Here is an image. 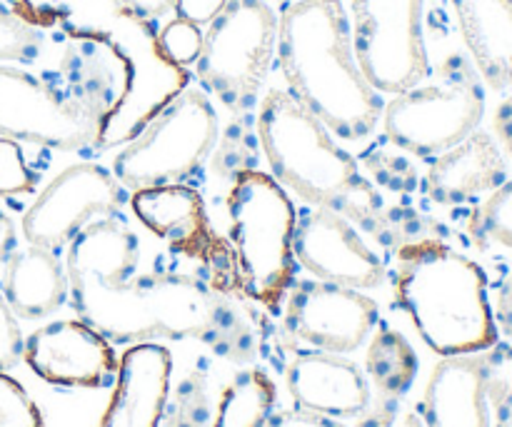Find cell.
Masks as SVG:
<instances>
[{
  "instance_id": "obj_8",
  "label": "cell",
  "mask_w": 512,
  "mask_h": 427,
  "mask_svg": "<svg viewBox=\"0 0 512 427\" xmlns=\"http://www.w3.org/2000/svg\"><path fill=\"white\" fill-rule=\"evenodd\" d=\"M278 45V15L265 0H228L203 33L195 78L233 113L258 100Z\"/></svg>"
},
{
  "instance_id": "obj_7",
  "label": "cell",
  "mask_w": 512,
  "mask_h": 427,
  "mask_svg": "<svg viewBox=\"0 0 512 427\" xmlns=\"http://www.w3.org/2000/svg\"><path fill=\"white\" fill-rule=\"evenodd\" d=\"M218 140V113L203 88L185 85L125 148L113 175L130 190L180 185L200 170Z\"/></svg>"
},
{
  "instance_id": "obj_26",
  "label": "cell",
  "mask_w": 512,
  "mask_h": 427,
  "mask_svg": "<svg viewBox=\"0 0 512 427\" xmlns=\"http://www.w3.org/2000/svg\"><path fill=\"white\" fill-rule=\"evenodd\" d=\"M358 163L360 170L368 173L370 183L378 185V188L390 190L395 195H410L418 190V168L408 158V153L395 148L390 140L388 143L370 145L368 150H363Z\"/></svg>"
},
{
  "instance_id": "obj_29",
  "label": "cell",
  "mask_w": 512,
  "mask_h": 427,
  "mask_svg": "<svg viewBox=\"0 0 512 427\" xmlns=\"http://www.w3.org/2000/svg\"><path fill=\"white\" fill-rule=\"evenodd\" d=\"M158 48L168 63L178 65V68H188V65H195V60L200 58L203 30H200V25L175 15L173 20H168L158 30Z\"/></svg>"
},
{
  "instance_id": "obj_15",
  "label": "cell",
  "mask_w": 512,
  "mask_h": 427,
  "mask_svg": "<svg viewBox=\"0 0 512 427\" xmlns=\"http://www.w3.org/2000/svg\"><path fill=\"white\" fill-rule=\"evenodd\" d=\"M23 360L55 388L98 390L115 383L120 360L113 343L83 320H55L25 338Z\"/></svg>"
},
{
  "instance_id": "obj_31",
  "label": "cell",
  "mask_w": 512,
  "mask_h": 427,
  "mask_svg": "<svg viewBox=\"0 0 512 427\" xmlns=\"http://www.w3.org/2000/svg\"><path fill=\"white\" fill-rule=\"evenodd\" d=\"M43 413L28 390L0 370V427H43Z\"/></svg>"
},
{
  "instance_id": "obj_21",
  "label": "cell",
  "mask_w": 512,
  "mask_h": 427,
  "mask_svg": "<svg viewBox=\"0 0 512 427\" xmlns=\"http://www.w3.org/2000/svg\"><path fill=\"white\" fill-rule=\"evenodd\" d=\"M480 78L498 93L512 88V0H450Z\"/></svg>"
},
{
  "instance_id": "obj_16",
  "label": "cell",
  "mask_w": 512,
  "mask_h": 427,
  "mask_svg": "<svg viewBox=\"0 0 512 427\" xmlns=\"http://www.w3.org/2000/svg\"><path fill=\"white\" fill-rule=\"evenodd\" d=\"M50 78L108 123L133 85V68L113 43L100 38H65ZM105 128V125H103Z\"/></svg>"
},
{
  "instance_id": "obj_28",
  "label": "cell",
  "mask_w": 512,
  "mask_h": 427,
  "mask_svg": "<svg viewBox=\"0 0 512 427\" xmlns=\"http://www.w3.org/2000/svg\"><path fill=\"white\" fill-rule=\"evenodd\" d=\"M490 427H512V343H495L485 350Z\"/></svg>"
},
{
  "instance_id": "obj_19",
  "label": "cell",
  "mask_w": 512,
  "mask_h": 427,
  "mask_svg": "<svg viewBox=\"0 0 512 427\" xmlns=\"http://www.w3.org/2000/svg\"><path fill=\"white\" fill-rule=\"evenodd\" d=\"M508 180V160L498 140L473 130L465 140L435 155L425 173V190L440 205H463L490 195Z\"/></svg>"
},
{
  "instance_id": "obj_11",
  "label": "cell",
  "mask_w": 512,
  "mask_h": 427,
  "mask_svg": "<svg viewBox=\"0 0 512 427\" xmlns=\"http://www.w3.org/2000/svg\"><path fill=\"white\" fill-rule=\"evenodd\" d=\"M125 200V185L113 170L95 163L68 165L25 210L23 235L30 245L58 253L95 218L120 215Z\"/></svg>"
},
{
  "instance_id": "obj_37",
  "label": "cell",
  "mask_w": 512,
  "mask_h": 427,
  "mask_svg": "<svg viewBox=\"0 0 512 427\" xmlns=\"http://www.w3.org/2000/svg\"><path fill=\"white\" fill-rule=\"evenodd\" d=\"M128 13L138 15L145 23L155 25L160 18L175 10V0H118Z\"/></svg>"
},
{
  "instance_id": "obj_1",
  "label": "cell",
  "mask_w": 512,
  "mask_h": 427,
  "mask_svg": "<svg viewBox=\"0 0 512 427\" xmlns=\"http://www.w3.org/2000/svg\"><path fill=\"white\" fill-rule=\"evenodd\" d=\"M138 235L118 218H98L68 243L70 305L83 323L115 345L203 340L228 358H248L253 335L238 310L188 275H143Z\"/></svg>"
},
{
  "instance_id": "obj_30",
  "label": "cell",
  "mask_w": 512,
  "mask_h": 427,
  "mask_svg": "<svg viewBox=\"0 0 512 427\" xmlns=\"http://www.w3.org/2000/svg\"><path fill=\"white\" fill-rule=\"evenodd\" d=\"M38 185V175L28 165L23 145L0 135V198L33 193Z\"/></svg>"
},
{
  "instance_id": "obj_35",
  "label": "cell",
  "mask_w": 512,
  "mask_h": 427,
  "mask_svg": "<svg viewBox=\"0 0 512 427\" xmlns=\"http://www.w3.org/2000/svg\"><path fill=\"white\" fill-rule=\"evenodd\" d=\"M228 0H175V15L195 25H210Z\"/></svg>"
},
{
  "instance_id": "obj_39",
  "label": "cell",
  "mask_w": 512,
  "mask_h": 427,
  "mask_svg": "<svg viewBox=\"0 0 512 427\" xmlns=\"http://www.w3.org/2000/svg\"><path fill=\"white\" fill-rule=\"evenodd\" d=\"M15 245H18V235H15L13 220L0 210V263H5L10 258Z\"/></svg>"
},
{
  "instance_id": "obj_5",
  "label": "cell",
  "mask_w": 512,
  "mask_h": 427,
  "mask_svg": "<svg viewBox=\"0 0 512 427\" xmlns=\"http://www.w3.org/2000/svg\"><path fill=\"white\" fill-rule=\"evenodd\" d=\"M228 215L240 293L278 310L295 275L293 200L273 175L243 170L230 188Z\"/></svg>"
},
{
  "instance_id": "obj_3",
  "label": "cell",
  "mask_w": 512,
  "mask_h": 427,
  "mask_svg": "<svg viewBox=\"0 0 512 427\" xmlns=\"http://www.w3.org/2000/svg\"><path fill=\"white\" fill-rule=\"evenodd\" d=\"M258 138L273 178L313 208L343 215L360 230L395 245L383 195L360 170L355 155L288 90H268L260 103Z\"/></svg>"
},
{
  "instance_id": "obj_4",
  "label": "cell",
  "mask_w": 512,
  "mask_h": 427,
  "mask_svg": "<svg viewBox=\"0 0 512 427\" xmlns=\"http://www.w3.org/2000/svg\"><path fill=\"white\" fill-rule=\"evenodd\" d=\"M395 305L433 353H485L500 340L485 270L440 240L403 243L395 253Z\"/></svg>"
},
{
  "instance_id": "obj_24",
  "label": "cell",
  "mask_w": 512,
  "mask_h": 427,
  "mask_svg": "<svg viewBox=\"0 0 512 427\" xmlns=\"http://www.w3.org/2000/svg\"><path fill=\"white\" fill-rule=\"evenodd\" d=\"M418 365V353L403 333L388 325L375 330L365 353V375L380 398H403L418 378Z\"/></svg>"
},
{
  "instance_id": "obj_18",
  "label": "cell",
  "mask_w": 512,
  "mask_h": 427,
  "mask_svg": "<svg viewBox=\"0 0 512 427\" xmlns=\"http://www.w3.org/2000/svg\"><path fill=\"white\" fill-rule=\"evenodd\" d=\"M285 385L295 408L328 418H358L370 405V383L363 370L335 353H303L288 365Z\"/></svg>"
},
{
  "instance_id": "obj_38",
  "label": "cell",
  "mask_w": 512,
  "mask_h": 427,
  "mask_svg": "<svg viewBox=\"0 0 512 427\" xmlns=\"http://www.w3.org/2000/svg\"><path fill=\"white\" fill-rule=\"evenodd\" d=\"M493 128H495V138H498L500 148H505L512 155V88L510 95L498 105L493 118Z\"/></svg>"
},
{
  "instance_id": "obj_9",
  "label": "cell",
  "mask_w": 512,
  "mask_h": 427,
  "mask_svg": "<svg viewBox=\"0 0 512 427\" xmlns=\"http://www.w3.org/2000/svg\"><path fill=\"white\" fill-rule=\"evenodd\" d=\"M103 118L75 100L48 73L0 65V135L50 150L98 148Z\"/></svg>"
},
{
  "instance_id": "obj_12",
  "label": "cell",
  "mask_w": 512,
  "mask_h": 427,
  "mask_svg": "<svg viewBox=\"0 0 512 427\" xmlns=\"http://www.w3.org/2000/svg\"><path fill=\"white\" fill-rule=\"evenodd\" d=\"M130 208L135 218L163 238L175 253L200 260L213 273L210 288L218 293H240L238 265L235 253L220 243L218 235L210 230L205 203L200 193L190 185H155L140 188L130 195Z\"/></svg>"
},
{
  "instance_id": "obj_32",
  "label": "cell",
  "mask_w": 512,
  "mask_h": 427,
  "mask_svg": "<svg viewBox=\"0 0 512 427\" xmlns=\"http://www.w3.org/2000/svg\"><path fill=\"white\" fill-rule=\"evenodd\" d=\"M355 427H428L418 408L403 405V398H380L358 415Z\"/></svg>"
},
{
  "instance_id": "obj_34",
  "label": "cell",
  "mask_w": 512,
  "mask_h": 427,
  "mask_svg": "<svg viewBox=\"0 0 512 427\" xmlns=\"http://www.w3.org/2000/svg\"><path fill=\"white\" fill-rule=\"evenodd\" d=\"M265 427H348L340 423L338 418H328V415L313 413V410L303 408H290V410H278L268 418Z\"/></svg>"
},
{
  "instance_id": "obj_25",
  "label": "cell",
  "mask_w": 512,
  "mask_h": 427,
  "mask_svg": "<svg viewBox=\"0 0 512 427\" xmlns=\"http://www.w3.org/2000/svg\"><path fill=\"white\" fill-rule=\"evenodd\" d=\"M278 403V388L263 370H245L225 388L213 427H265Z\"/></svg>"
},
{
  "instance_id": "obj_14",
  "label": "cell",
  "mask_w": 512,
  "mask_h": 427,
  "mask_svg": "<svg viewBox=\"0 0 512 427\" xmlns=\"http://www.w3.org/2000/svg\"><path fill=\"white\" fill-rule=\"evenodd\" d=\"M293 255L315 280L370 290L383 285L385 265L355 225L328 208H305L295 220Z\"/></svg>"
},
{
  "instance_id": "obj_20",
  "label": "cell",
  "mask_w": 512,
  "mask_h": 427,
  "mask_svg": "<svg viewBox=\"0 0 512 427\" xmlns=\"http://www.w3.org/2000/svg\"><path fill=\"white\" fill-rule=\"evenodd\" d=\"M420 413L428 427H490L483 353L440 360L425 385Z\"/></svg>"
},
{
  "instance_id": "obj_27",
  "label": "cell",
  "mask_w": 512,
  "mask_h": 427,
  "mask_svg": "<svg viewBox=\"0 0 512 427\" xmlns=\"http://www.w3.org/2000/svg\"><path fill=\"white\" fill-rule=\"evenodd\" d=\"M48 48L45 30L0 0V63H38Z\"/></svg>"
},
{
  "instance_id": "obj_40",
  "label": "cell",
  "mask_w": 512,
  "mask_h": 427,
  "mask_svg": "<svg viewBox=\"0 0 512 427\" xmlns=\"http://www.w3.org/2000/svg\"><path fill=\"white\" fill-rule=\"evenodd\" d=\"M268 3V0H265ZM273 3H295V0H273Z\"/></svg>"
},
{
  "instance_id": "obj_10",
  "label": "cell",
  "mask_w": 512,
  "mask_h": 427,
  "mask_svg": "<svg viewBox=\"0 0 512 427\" xmlns=\"http://www.w3.org/2000/svg\"><path fill=\"white\" fill-rule=\"evenodd\" d=\"M350 38L365 80L398 95L430 73L423 0H350Z\"/></svg>"
},
{
  "instance_id": "obj_6",
  "label": "cell",
  "mask_w": 512,
  "mask_h": 427,
  "mask_svg": "<svg viewBox=\"0 0 512 427\" xmlns=\"http://www.w3.org/2000/svg\"><path fill=\"white\" fill-rule=\"evenodd\" d=\"M483 113V78L470 58L453 53L385 103V138L415 158H435L478 130Z\"/></svg>"
},
{
  "instance_id": "obj_17",
  "label": "cell",
  "mask_w": 512,
  "mask_h": 427,
  "mask_svg": "<svg viewBox=\"0 0 512 427\" xmlns=\"http://www.w3.org/2000/svg\"><path fill=\"white\" fill-rule=\"evenodd\" d=\"M173 358L158 343H135L120 358L113 398L98 427H158L170 395Z\"/></svg>"
},
{
  "instance_id": "obj_22",
  "label": "cell",
  "mask_w": 512,
  "mask_h": 427,
  "mask_svg": "<svg viewBox=\"0 0 512 427\" xmlns=\"http://www.w3.org/2000/svg\"><path fill=\"white\" fill-rule=\"evenodd\" d=\"M0 293L18 318H48L68 298V273L53 250L40 245L15 248L5 260Z\"/></svg>"
},
{
  "instance_id": "obj_36",
  "label": "cell",
  "mask_w": 512,
  "mask_h": 427,
  "mask_svg": "<svg viewBox=\"0 0 512 427\" xmlns=\"http://www.w3.org/2000/svg\"><path fill=\"white\" fill-rule=\"evenodd\" d=\"M63 3V0H8L10 8L18 15H23L28 23H33L35 28L48 30L50 18H53L55 8Z\"/></svg>"
},
{
  "instance_id": "obj_2",
  "label": "cell",
  "mask_w": 512,
  "mask_h": 427,
  "mask_svg": "<svg viewBox=\"0 0 512 427\" xmlns=\"http://www.w3.org/2000/svg\"><path fill=\"white\" fill-rule=\"evenodd\" d=\"M278 63L293 93L338 138L358 143L385 103L365 80L343 0H295L278 18Z\"/></svg>"
},
{
  "instance_id": "obj_23",
  "label": "cell",
  "mask_w": 512,
  "mask_h": 427,
  "mask_svg": "<svg viewBox=\"0 0 512 427\" xmlns=\"http://www.w3.org/2000/svg\"><path fill=\"white\" fill-rule=\"evenodd\" d=\"M468 235L485 258L503 263L495 283L493 315L500 333L512 340V180H505L483 203L475 205Z\"/></svg>"
},
{
  "instance_id": "obj_13",
  "label": "cell",
  "mask_w": 512,
  "mask_h": 427,
  "mask_svg": "<svg viewBox=\"0 0 512 427\" xmlns=\"http://www.w3.org/2000/svg\"><path fill=\"white\" fill-rule=\"evenodd\" d=\"M285 333L318 353H355L378 325V305L355 288L300 280L285 300Z\"/></svg>"
},
{
  "instance_id": "obj_33",
  "label": "cell",
  "mask_w": 512,
  "mask_h": 427,
  "mask_svg": "<svg viewBox=\"0 0 512 427\" xmlns=\"http://www.w3.org/2000/svg\"><path fill=\"white\" fill-rule=\"evenodd\" d=\"M25 338L20 333L18 318L0 293V370H10L23 360Z\"/></svg>"
}]
</instances>
